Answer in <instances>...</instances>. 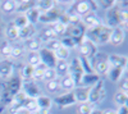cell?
<instances>
[{"label":"cell","mask_w":128,"mask_h":114,"mask_svg":"<svg viewBox=\"0 0 128 114\" xmlns=\"http://www.w3.org/2000/svg\"><path fill=\"white\" fill-rule=\"evenodd\" d=\"M110 35H112V28L106 27L105 24L100 23L95 27L91 28H86L84 32V38L90 40L92 44H95L96 46H101V45H106L110 41Z\"/></svg>","instance_id":"6da1fadb"},{"label":"cell","mask_w":128,"mask_h":114,"mask_svg":"<svg viewBox=\"0 0 128 114\" xmlns=\"http://www.w3.org/2000/svg\"><path fill=\"white\" fill-rule=\"evenodd\" d=\"M90 63L92 66V69L95 73H98L99 76L106 74L108 68H109V62H108V55L106 54L98 51V54L90 60Z\"/></svg>","instance_id":"7a4b0ae2"},{"label":"cell","mask_w":128,"mask_h":114,"mask_svg":"<svg viewBox=\"0 0 128 114\" xmlns=\"http://www.w3.org/2000/svg\"><path fill=\"white\" fill-rule=\"evenodd\" d=\"M106 98V90H105V82L101 78L98 84L94 85L90 88V96H88V102L91 105H96L105 100Z\"/></svg>","instance_id":"3957f363"},{"label":"cell","mask_w":128,"mask_h":114,"mask_svg":"<svg viewBox=\"0 0 128 114\" xmlns=\"http://www.w3.org/2000/svg\"><path fill=\"white\" fill-rule=\"evenodd\" d=\"M84 32H86V27L81 22L80 23H70V24H67L64 36L70 37L76 42V45H80V42L84 38Z\"/></svg>","instance_id":"277c9868"},{"label":"cell","mask_w":128,"mask_h":114,"mask_svg":"<svg viewBox=\"0 0 128 114\" xmlns=\"http://www.w3.org/2000/svg\"><path fill=\"white\" fill-rule=\"evenodd\" d=\"M120 12H122V8L119 6V4H116L112 9L106 10L105 26L112 28V30L116 28V27H120Z\"/></svg>","instance_id":"5b68a950"},{"label":"cell","mask_w":128,"mask_h":114,"mask_svg":"<svg viewBox=\"0 0 128 114\" xmlns=\"http://www.w3.org/2000/svg\"><path fill=\"white\" fill-rule=\"evenodd\" d=\"M68 74L73 78L76 86H77V85L80 86L81 78H82V76H83L84 73H83V69H82V66H81V62H80L78 56L73 58V59L70 60L69 67H68Z\"/></svg>","instance_id":"8992f818"},{"label":"cell","mask_w":128,"mask_h":114,"mask_svg":"<svg viewBox=\"0 0 128 114\" xmlns=\"http://www.w3.org/2000/svg\"><path fill=\"white\" fill-rule=\"evenodd\" d=\"M78 51H80V55L81 56H84L87 58L88 60H91L96 54H98V46H96L95 44H92L90 40L87 38H83L80 45H78Z\"/></svg>","instance_id":"52a82bcc"},{"label":"cell","mask_w":128,"mask_h":114,"mask_svg":"<svg viewBox=\"0 0 128 114\" xmlns=\"http://www.w3.org/2000/svg\"><path fill=\"white\" fill-rule=\"evenodd\" d=\"M38 55H40V60L42 66H45L46 68H55L58 59L55 56L54 51H51L48 48H41L38 50Z\"/></svg>","instance_id":"ba28073f"},{"label":"cell","mask_w":128,"mask_h":114,"mask_svg":"<svg viewBox=\"0 0 128 114\" xmlns=\"http://www.w3.org/2000/svg\"><path fill=\"white\" fill-rule=\"evenodd\" d=\"M62 14H63V10L60 8H58V6H54L52 9H50L49 12L41 13L38 22L45 23V24H52V23L58 22V20L60 19Z\"/></svg>","instance_id":"9c48e42d"},{"label":"cell","mask_w":128,"mask_h":114,"mask_svg":"<svg viewBox=\"0 0 128 114\" xmlns=\"http://www.w3.org/2000/svg\"><path fill=\"white\" fill-rule=\"evenodd\" d=\"M20 91L30 99H37L41 95V90H40L38 85L36 84V81H34V80L23 81L22 82V90Z\"/></svg>","instance_id":"30bf717a"},{"label":"cell","mask_w":128,"mask_h":114,"mask_svg":"<svg viewBox=\"0 0 128 114\" xmlns=\"http://www.w3.org/2000/svg\"><path fill=\"white\" fill-rule=\"evenodd\" d=\"M55 104L60 108V109H64V108H69L74 104H77L76 101V98H74V94L73 91H69V92H64V94H60L58 96L54 98L52 100Z\"/></svg>","instance_id":"8fae6325"},{"label":"cell","mask_w":128,"mask_h":114,"mask_svg":"<svg viewBox=\"0 0 128 114\" xmlns=\"http://www.w3.org/2000/svg\"><path fill=\"white\" fill-rule=\"evenodd\" d=\"M124 38H126V31L123 28H120V27L113 28L109 44H112L113 46H119L124 42Z\"/></svg>","instance_id":"7c38bea8"},{"label":"cell","mask_w":128,"mask_h":114,"mask_svg":"<svg viewBox=\"0 0 128 114\" xmlns=\"http://www.w3.org/2000/svg\"><path fill=\"white\" fill-rule=\"evenodd\" d=\"M13 72H14V66L12 60L9 59L0 60V77L6 80L13 76Z\"/></svg>","instance_id":"4fadbf2b"},{"label":"cell","mask_w":128,"mask_h":114,"mask_svg":"<svg viewBox=\"0 0 128 114\" xmlns=\"http://www.w3.org/2000/svg\"><path fill=\"white\" fill-rule=\"evenodd\" d=\"M81 23L86 28H91V27L100 24L101 22H100L98 14H96V12H88V13H86L84 16L81 17Z\"/></svg>","instance_id":"5bb4252c"},{"label":"cell","mask_w":128,"mask_h":114,"mask_svg":"<svg viewBox=\"0 0 128 114\" xmlns=\"http://www.w3.org/2000/svg\"><path fill=\"white\" fill-rule=\"evenodd\" d=\"M126 68H122V67H115V66H109L108 68V72H106V76L109 77L110 81L113 82H119L122 80V77L124 76L126 73Z\"/></svg>","instance_id":"9a60e30c"},{"label":"cell","mask_w":128,"mask_h":114,"mask_svg":"<svg viewBox=\"0 0 128 114\" xmlns=\"http://www.w3.org/2000/svg\"><path fill=\"white\" fill-rule=\"evenodd\" d=\"M74 98H76L77 102L84 104L88 102V96H90V87H82V86H76V88L73 90Z\"/></svg>","instance_id":"2e32d148"},{"label":"cell","mask_w":128,"mask_h":114,"mask_svg":"<svg viewBox=\"0 0 128 114\" xmlns=\"http://www.w3.org/2000/svg\"><path fill=\"white\" fill-rule=\"evenodd\" d=\"M101 80V76H99L98 73H84L81 78L80 86L82 87H92L94 85H96L98 82Z\"/></svg>","instance_id":"e0dca14e"},{"label":"cell","mask_w":128,"mask_h":114,"mask_svg":"<svg viewBox=\"0 0 128 114\" xmlns=\"http://www.w3.org/2000/svg\"><path fill=\"white\" fill-rule=\"evenodd\" d=\"M108 62H109V66L122 67V68L127 69L128 59H127L126 55H122V54H110V55H108Z\"/></svg>","instance_id":"ac0fdd59"},{"label":"cell","mask_w":128,"mask_h":114,"mask_svg":"<svg viewBox=\"0 0 128 114\" xmlns=\"http://www.w3.org/2000/svg\"><path fill=\"white\" fill-rule=\"evenodd\" d=\"M36 34H37L36 26L27 24L26 27H23V28L19 30V38L23 40V41H28V40H31V38L36 37Z\"/></svg>","instance_id":"d6986e66"},{"label":"cell","mask_w":128,"mask_h":114,"mask_svg":"<svg viewBox=\"0 0 128 114\" xmlns=\"http://www.w3.org/2000/svg\"><path fill=\"white\" fill-rule=\"evenodd\" d=\"M36 6V2L34 0H22V2H16V12L18 14H26L30 9Z\"/></svg>","instance_id":"ffe728a7"},{"label":"cell","mask_w":128,"mask_h":114,"mask_svg":"<svg viewBox=\"0 0 128 114\" xmlns=\"http://www.w3.org/2000/svg\"><path fill=\"white\" fill-rule=\"evenodd\" d=\"M59 86H60V88L66 90L67 92L73 91L74 88H76V84H74L73 78H72L69 74H66V76H63V77L60 78V81H59Z\"/></svg>","instance_id":"44dd1931"},{"label":"cell","mask_w":128,"mask_h":114,"mask_svg":"<svg viewBox=\"0 0 128 114\" xmlns=\"http://www.w3.org/2000/svg\"><path fill=\"white\" fill-rule=\"evenodd\" d=\"M38 38L41 40V42L44 41V42H50V41H52V40H55L56 38V34L54 32V30H52L50 26L49 27H46V28H44L40 32V35H38Z\"/></svg>","instance_id":"7402d4cb"},{"label":"cell","mask_w":128,"mask_h":114,"mask_svg":"<svg viewBox=\"0 0 128 114\" xmlns=\"http://www.w3.org/2000/svg\"><path fill=\"white\" fill-rule=\"evenodd\" d=\"M36 104H37V108L41 110H50L52 105V99L46 95H40L36 99Z\"/></svg>","instance_id":"603a6c76"},{"label":"cell","mask_w":128,"mask_h":114,"mask_svg":"<svg viewBox=\"0 0 128 114\" xmlns=\"http://www.w3.org/2000/svg\"><path fill=\"white\" fill-rule=\"evenodd\" d=\"M24 16H26V18H27V20H28L30 24L36 26V23H38V19H40L41 13H40V10H38L36 6H34L32 9H30Z\"/></svg>","instance_id":"cb8c5ba5"},{"label":"cell","mask_w":128,"mask_h":114,"mask_svg":"<svg viewBox=\"0 0 128 114\" xmlns=\"http://www.w3.org/2000/svg\"><path fill=\"white\" fill-rule=\"evenodd\" d=\"M73 6H74V10L77 12V14L81 17L88 12H91L90 2H77V3H73Z\"/></svg>","instance_id":"d4e9b609"},{"label":"cell","mask_w":128,"mask_h":114,"mask_svg":"<svg viewBox=\"0 0 128 114\" xmlns=\"http://www.w3.org/2000/svg\"><path fill=\"white\" fill-rule=\"evenodd\" d=\"M114 102L119 108L120 106H127V102H128V92H124L122 90H118L114 95Z\"/></svg>","instance_id":"484cf974"},{"label":"cell","mask_w":128,"mask_h":114,"mask_svg":"<svg viewBox=\"0 0 128 114\" xmlns=\"http://www.w3.org/2000/svg\"><path fill=\"white\" fill-rule=\"evenodd\" d=\"M55 4L56 2L54 0H40V2H36V8L40 10V13H45L54 8Z\"/></svg>","instance_id":"4316f807"},{"label":"cell","mask_w":128,"mask_h":114,"mask_svg":"<svg viewBox=\"0 0 128 114\" xmlns=\"http://www.w3.org/2000/svg\"><path fill=\"white\" fill-rule=\"evenodd\" d=\"M34 72H35V67L26 64V66H23L22 70H20L19 77L22 81H31V80H34Z\"/></svg>","instance_id":"83f0119b"},{"label":"cell","mask_w":128,"mask_h":114,"mask_svg":"<svg viewBox=\"0 0 128 114\" xmlns=\"http://www.w3.org/2000/svg\"><path fill=\"white\" fill-rule=\"evenodd\" d=\"M68 67H69V63L67 60H58L56 62V66H55V72H56V76H66L68 74Z\"/></svg>","instance_id":"f1b7e54d"},{"label":"cell","mask_w":128,"mask_h":114,"mask_svg":"<svg viewBox=\"0 0 128 114\" xmlns=\"http://www.w3.org/2000/svg\"><path fill=\"white\" fill-rule=\"evenodd\" d=\"M22 109H23L27 114L38 110L37 104H36V99H30V98H27V99L23 101V104H22Z\"/></svg>","instance_id":"f546056e"},{"label":"cell","mask_w":128,"mask_h":114,"mask_svg":"<svg viewBox=\"0 0 128 114\" xmlns=\"http://www.w3.org/2000/svg\"><path fill=\"white\" fill-rule=\"evenodd\" d=\"M4 34L8 37V40H17V38H19V30L16 28L14 26H12L10 23L5 26Z\"/></svg>","instance_id":"4dcf8cb0"},{"label":"cell","mask_w":128,"mask_h":114,"mask_svg":"<svg viewBox=\"0 0 128 114\" xmlns=\"http://www.w3.org/2000/svg\"><path fill=\"white\" fill-rule=\"evenodd\" d=\"M27 99V96L23 94L22 91H19L18 94L16 96H13L12 101H10V108H22V104H23V101Z\"/></svg>","instance_id":"1f68e13d"},{"label":"cell","mask_w":128,"mask_h":114,"mask_svg":"<svg viewBox=\"0 0 128 114\" xmlns=\"http://www.w3.org/2000/svg\"><path fill=\"white\" fill-rule=\"evenodd\" d=\"M0 8L5 14H12L16 12V2L13 0H5V2H0Z\"/></svg>","instance_id":"d6a6232c"},{"label":"cell","mask_w":128,"mask_h":114,"mask_svg":"<svg viewBox=\"0 0 128 114\" xmlns=\"http://www.w3.org/2000/svg\"><path fill=\"white\" fill-rule=\"evenodd\" d=\"M10 24L14 26V27L18 28V30H20V28L26 27V26L30 24V23H28V20H27V18H26L24 14H18V16L12 20V22H10Z\"/></svg>","instance_id":"836d02e7"},{"label":"cell","mask_w":128,"mask_h":114,"mask_svg":"<svg viewBox=\"0 0 128 114\" xmlns=\"http://www.w3.org/2000/svg\"><path fill=\"white\" fill-rule=\"evenodd\" d=\"M41 40L38 37H34L27 41V49L30 50V53H38V50L41 49Z\"/></svg>","instance_id":"e575fe53"},{"label":"cell","mask_w":128,"mask_h":114,"mask_svg":"<svg viewBox=\"0 0 128 114\" xmlns=\"http://www.w3.org/2000/svg\"><path fill=\"white\" fill-rule=\"evenodd\" d=\"M54 53H55V56H56L58 60H68V58L70 55V50H68L64 46H60L58 50L54 51Z\"/></svg>","instance_id":"d590c367"},{"label":"cell","mask_w":128,"mask_h":114,"mask_svg":"<svg viewBox=\"0 0 128 114\" xmlns=\"http://www.w3.org/2000/svg\"><path fill=\"white\" fill-rule=\"evenodd\" d=\"M80 62H81V66H82V69H83V73H95L94 69H92V66L90 63V60L84 56H78Z\"/></svg>","instance_id":"8d00e7d4"},{"label":"cell","mask_w":128,"mask_h":114,"mask_svg":"<svg viewBox=\"0 0 128 114\" xmlns=\"http://www.w3.org/2000/svg\"><path fill=\"white\" fill-rule=\"evenodd\" d=\"M27 64L32 66V67H37L41 64V60H40V55L38 53H30L27 55Z\"/></svg>","instance_id":"74e56055"},{"label":"cell","mask_w":128,"mask_h":114,"mask_svg":"<svg viewBox=\"0 0 128 114\" xmlns=\"http://www.w3.org/2000/svg\"><path fill=\"white\" fill-rule=\"evenodd\" d=\"M46 67L45 66H37L35 67V72H34V81H38V80H44V74H45Z\"/></svg>","instance_id":"f35d334b"},{"label":"cell","mask_w":128,"mask_h":114,"mask_svg":"<svg viewBox=\"0 0 128 114\" xmlns=\"http://www.w3.org/2000/svg\"><path fill=\"white\" fill-rule=\"evenodd\" d=\"M12 48H13V45H10L9 41H4L0 45V54L4 56H10L12 55Z\"/></svg>","instance_id":"ab89813d"},{"label":"cell","mask_w":128,"mask_h":114,"mask_svg":"<svg viewBox=\"0 0 128 114\" xmlns=\"http://www.w3.org/2000/svg\"><path fill=\"white\" fill-rule=\"evenodd\" d=\"M50 27L54 30V32L56 34V36L58 35H63L64 36V34H66V28H67V26L64 24V23H62V22H55V23H52V24H50Z\"/></svg>","instance_id":"60d3db41"},{"label":"cell","mask_w":128,"mask_h":114,"mask_svg":"<svg viewBox=\"0 0 128 114\" xmlns=\"http://www.w3.org/2000/svg\"><path fill=\"white\" fill-rule=\"evenodd\" d=\"M59 41H60V45L64 46V48H67L68 50H70V49H73V48L77 46L76 42H74V41H73L70 37H68V36H63Z\"/></svg>","instance_id":"b9f144b4"},{"label":"cell","mask_w":128,"mask_h":114,"mask_svg":"<svg viewBox=\"0 0 128 114\" xmlns=\"http://www.w3.org/2000/svg\"><path fill=\"white\" fill-rule=\"evenodd\" d=\"M92 110H94V105H91L90 102H84V104L80 105L78 114H91Z\"/></svg>","instance_id":"7bdbcfd3"},{"label":"cell","mask_w":128,"mask_h":114,"mask_svg":"<svg viewBox=\"0 0 128 114\" xmlns=\"http://www.w3.org/2000/svg\"><path fill=\"white\" fill-rule=\"evenodd\" d=\"M46 88L50 91V92H56L60 86H59V81L58 80H52V81H48V84H46Z\"/></svg>","instance_id":"ee69618b"},{"label":"cell","mask_w":128,"mask_h":114,"mask_svg":"<svg viewBox=\"0 0 128 114\" xmlns=\"http://www.w3.org/2000/svg\"><path fill=\"white\" fill-rule=\"evenodd\" d=\"M56 72L54 68H46L45 70V74H44V80L46 81H52V80H56Z\"/></svg>","instance_id":"f6af8a7d"},{"label":"cell","mask_w":128,"mask_h":114,"mask_svg":"<svg viewBox=\"0 0 128 114\" xmlns=\"http://www.w3.org/2000/svg\"><path fill=\"white\" fill-rule=\"evenodd\" d=\"M23 51H24V48L20 46V45H16L12 48V58H19L23 55Z\"/></svg>","instance_id":"bcb514c9"},{"label":"cell","mask_w":128,"mask_h":114,"mask_svg":"<svg viewBox=\"0 0 128 114\" xmlns=\"http://www.w3.org/2000/svg\"><path fill=\"white\" fill-rule=\"evenodd\" d=\"M98 4H100V6L104 8L105 10H109V9H112L113 6H115L116 4H118V2H115V0H109V2L102 0V2H99Z\"/></svg>","instance_id":"7dc6e473"},{"label":"cell","mask_w":128,"mask_h":114,"mask_svg":"<svg viewBox=\"0 0 128 114\" xmlns=\"http://www.w3.org/2000/svg\"><path fill=\"white\" fill-rule=\"evenodd\" d=\"M62 45H60V41L58 40V38H55V40H52V41H50V42H48V49H50L51 51H55V50H58L59 48H60Z\"/></svg>","instance_id":"c3c4849f"},{"label":"cell","mask_w":128,"mask_h":114,"mask_svg":"<svg viewBox=\"0 0 128 114\" xmlns=\"http://www.w3.org/2000/svg\"><path fill=\"white\" fill-rule=\"evenodd\" d=\"M9 114H27L22 108H10L9 109Z\"/></svg>","instance_id":"681fc988"},{"label":"cell","mask_w":128,"mask_h":114,"mask_svg":"<svg viewBox=\"0 0 128 114\" xmlns=\"http://www.w3.org/2000/svg\"><path fill=\"white\" fill-rule=\"evenodd\" d=\"M119 82H120V85H122V86H120V90L124 91V92H127V90H128V86H127V77L123 76L122 80H120Z\"/></svg>","instance_id":"f907efd6"},{"label":"cell","mask_w":128,"mask_h":114,"mask_svg":"<svg viewBox=\"0 0 128 114\" xmlns=\"http://www.w3.org/2000/svg\"><path fill=\"white\" fill-rule=\"evenodd\" d=\"M4 30H5V23H4L2 16H0V37L4 35Z\"/></svg>","instance_id":"816d5d0a"},{"label":"cell","mask_w":128,"mask_h":114,"mask_svg":"<svg viewBox=\"0 0 128 114\" xmlns=\"http://www.w3.org/2000/svg\"><path fill=\"white\" fill-rule=\"evenodd\" d=\"M116 114H128V108L127 106H120L116 110Z\"/></svg>","instance_id":"f5cc1de1"},{"label":"cell","mask_w":128,"mask_h":114,"mask_svg":"<svg viewBox=\"0 0 128 114\" xmlns=\"http://www.w3.org/2000/svg\"><path fill=\"white\" fill-rule=\"evenodd\" d=\"M102 114H116V110H114V109H109V110L102 112Z\"/></svg>","instance_id":"db71d44e"},{"label":"cell","mask_w":128,"mask_h":114,"mask_svg":"<svg viewBox=\"0 0 128 114\" xmlns=\"http://www.w3.org/2000/svg\"><path fill=\"white\" fill-rule=\"evenodd\" d=\"M91 114H102V110H100V109H95V108H94V110L91 112Z\"/></svg>","instance_id":"11a10c76"},{"label":"cell","mask_w":128,"mask_h":114,"mask_svg":"<svg viewBox=\"0 0 128 114\" xmlns=\"http://www.w3.org/2000/svg\"><path fill=\"white\" fill-rule=\"evenodd\" d=\"M38 114H50V110H41V109H38Z\"/></svg>","instance_id":"9f6ffc18"},{"label":"cell","mask_w":128,"mask_h":114,"mask_svg":"<svg viewBox=\"0 0 128 114\" xmlns=\"http://www.w3.org/2000/svg\"><path fill=\"white\" fill-rule=\"evenodd\" d=\"M30 114H38V110H36V112H32V113H30Z\"/></svg>","instance_id":"6f0895ef"}]
</instances>
